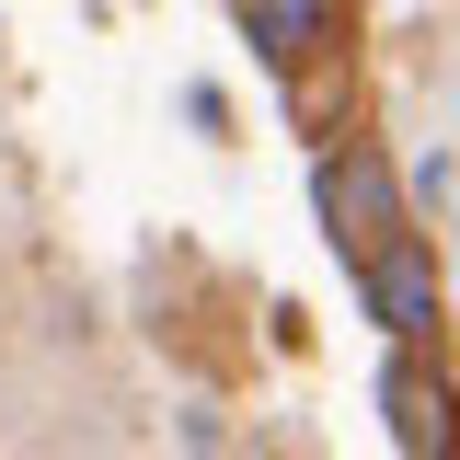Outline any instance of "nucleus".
<instances>
[{
  "label": "nucleus",
  "mask_w": 460,
  "mask_h": 460,
  "mask_svg": "<svg viewBox=\"0 0 460 460\" xmlns=\"http://www.w3.org/2000/svg\"><path fill=\"white\" fill-rule=\"evenodd\" d=\"M357 288H368V323L392 345H426V323H438V265L414 253V230H402L380 265H357Z\"/></svg>",
  "instance_id": "3"
},
{
  "label": "nucleus",
  "mask_w": 460,
  "mask_h": 460,
  "mask_svg": "<svg viewBox=\"0 0 460 460\" xmlns=\"http://www.w3.org/2000/svg\"><path fill=\"white\" fill-rule=\"evenodd\" d=\"M380 414H392V449L402 460H460V392L438 380L426 345H402L392 368H380Z\"/></svg>",
  "instance_id": "2"
},
{
  "label": "nucleus",
  "mask_w": 460,
  "mask_h": 460,
  "mask_svg": "<svg viewBox=\"0 0 460 460\" xmlns=\"http://www.w3.org/2000/svg\"><path fill=\"white\" fill-rule=\"evenodd\" d=\"M242 12V35H253V58L265 69H311V47H334V23H345V0H230Z\"/></svg>",
  "instance_id": "4"
},
{
  "label": "nucleus",
  "mask_w": 460,
  "mask_h": 460,
  "mask_svg": "<svg viewBox=\"0 0 460 460\" xmlns=\"http://www.w3.org/2000/svg\"><path fill=\"white\" fill-rule=\"evenodd\" d=\"M311 208H323V230H334V253L345 265H380L402 242V184L380 150H334V162L311 172Z\"/></svg>",
  "instance_id": "1"
}]
</instances>
